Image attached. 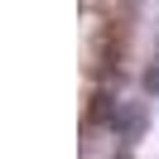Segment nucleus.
Wrapping results in <instances>:
<instances>
[{
  "instance_id": "1",
  "label": "nucleus",
  "mask_w": 159,
  "mask_h": 159,
  "mask_svg": "<svg viewBox=\"0 0 159 159\" xmlns=\"http://www.w3.org/2000/svg\"><path fill=\"white\" fill-rule=\"evenodd\" d=\"M145 92H159V63H149V68H145Z\"/></svg>"
}]
</instances>
